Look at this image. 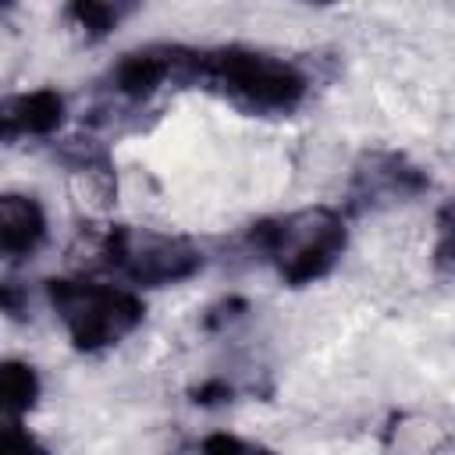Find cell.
Here are the masks:
<instances>
[{"label": "cell", "instance_id": "obj_12", "mask_svg": "<svg viewBox=\"0 0 455 455\" xmlns=\"http://www.w3.org/2000/svg\"><path fill=\"white\" fill-rule=\"evenodd\" d=\"M199 455H281V451L263 441L231 434V430H213L199 441Z\"/></svg>", "mask_w": 455, "mask_h": 455}, {"label": "cell", "instance_id": "obj_3", "mask_svg": "<svg viewBox=\"0 0 455 455\" xmlns=\"http://www.w3.org/2000/svg\"><path fill=\"white\" fill-rule=\"evenodd\" d=\"M46 302L64 327L68 341L82 355H100L132 338L146 320L142 291L121 281L100 277H50Z\"/></svg>", "mask_w": 455, "mask_h": 455}, {"label": "cell", "instance_id": "obj_2", "mask_svg": "<svg viewBox=\"0 0 455 455\" xmlns=\"http://www.w3.org/2000/svg\"><path fill=\"white\" fill-rule=\"evenodd\" d=\"M249 245L288 288L323 281L348 249V220L334 206H302L274 217H259L245 231Z\"/></svg>", "mask_w": 455, "mask_h": 455}, {"label": "cell", "instance_id": "obj_4", "mask_svg": "<svg viewBox=\"0 0 455 455\" xmlns=\"http://www.w3.org/2000/svg\"><path fill=\"white\" fill-rule=\"evenodd\" d=\"M100 263L128 288H171L196 277L206 263V252L188 235L139 228V224H110L96 245Z\"/></svg>", "mask_w": 455, "mask_h": 455}, {"label": "cell", "instance_id": "obj_7", "mask_svg": "<svg viewBox=\"0 0 455 455\" xmlns=\"http://www.w3.org/2000/svg\"><path fill=\"white\" fill-rule=\"evenodd\" d=\"M64 121H68V100H64V92L50 89V85L11 92L0 103V135H4V142L50 139L64 128Z\"/></svg>", "mask_w": 455, "mask_h": 455}, {"label": "cell", "instance_id": "obj_5", "mask_svg": "<svg viewBox=\"0 0 455 455\" xmlns=\"http://www.w3.org/2000/svg\"><path fill=\"white\" fill-rule=\"evenodd\" d=\"M196 46L178 43H146L124 50L103 75V89L121 103H146L167 85H192L196 82Z\"/></svg>", "mask_w": 455, "mask_h": 455}, {"label": "cell", "instance_id": "obj_8", "mask_svg": "<svg viewBox=\"0 0 455 455\" xmlns=\"http://www.w3.org/2000/svg\"><path fill=\"white\" fill-rule=\"evenodd\" d=\"M50 235V220L43 203L32 192H4L0 196V256L7 263L32 259Z\"/></svg>", "mask_w": 455, "mask_h": 455}, {"label": "cell", "instance_id": "obj_9", "mask_svg": "<svg viewBox=\"0 0 455 455\" xmlns=\"http://www.w3.org/2000/svg\"><path fill=\"white\" fill-rule=\"evenodd\" d=\"M43 395L39 370L25 359H7L0 366V409L4 419H25Z\"/></svg>", "mask_w": 455, "mask_h": 455}, {"label": "cell", "instance_id": "obj_14", "mask_svg": "<svg viewBox=\"0 0 455 455\" xmlns=\"http://www.w3.org/2000/svg\"><path fill=\"white\" fill-rule=\"evenodd\" d=\"M0 455H50V448H46L21 419H4V430H0Z\"/></svg>", "mask_w": 455, "mask_h": 455}, {"label": "cell", "instance_id": "obj_15", "mask_svg": "<svg viewBox=\"0 0 455 455\" xmlns=\"http://www.w3.org/2000/svg\"><path fill=\"white\" fill-rule=\"evenodd\" d=\"M249 313V302L245 299H238V295H228V299H220L217 306H210L206 309V316H203V323L210 327V331H217V327H224V323H235L238 316H245Z\"/></svg>", "mask_w": 455, "mask_h": 455}, {"label": "cell", "instance_id": "obj_1", "mask_svg": "<svg viewBox=\"0 0 455 455\" xmlns=\"http://www.w3.org/2000/svg\"><path fill=\"white\" fill-rule=\"evenodd\" d=\"M192 85L249 117H288L309 96V75L295 60L245 43L199 50Z\"/></svg>", "mask_w": 455, "mask_h": 455}, {"label": "cell", "instance_id": "obj_16", "mask_svg": "<svg viewBox=\"0 0 455 455\" xmlns=\"http://www.w3.org/2000/svg\"><path fill=\"white\" fill-rule=\"evenodd\" d=\"M231 398H235V387H231V380H224V377H210V380H203L199 387H192V402L203 405V409L224 405V402H231Z\"/></svg>", "mask_w": 455, "mask_h": 455}, {"label": "cell", "instance_id": "obj_11", "mask_svg": "<svg viewBox=\"0 0 455 455\" xmlns=\"http://www.w3.org/2000/svg\"><path fill=\"white\" fill-rule=\"evenodd\" d=\"M441 444H444V434L427 416L398 412L384 427V451L387 455H434Z\"/></svg>", "mask_w": 455, "mask_h": 455}, {"label": "cell", "instance_id": "obj_6", "mask_svg": "<svg viewBox=\"0 0 455 455\" xmlns=\"http://www.w3.org/2000/svg\"><path fill=\"white\" fill-rule=\"evenodd\" d=\"M430 188V174L412 164L405 153L391 149H370L352 167L348 181V206L352 210H384L398 203H412Z\"/></svg>", "mask_w": 455, "mask_h": 455}, {"label": "cell", "instance_id": "obj_10", "mask_svg": "<svg viewBox=\"0 0 455 455\" xmlns=\"http://www.w3.org/2000/svg\"><path fill=\"white\" fill-rule=\"evenodd\" d=\"M132 14H135V4H128V0H71L64 7V21L78 36H85L92 43L96 39H107Z\"/></svg>", "mask_w": 455, "mask_h": 455}, {"label": "cell", "instance_id": "obj_13", "mask_svg": "<svg viewBox=\"0 0 455 455\" xmlns=\"http://www.w3.org/2000/svg\"><path fill=\"white\" fill-rule=\"evenodd\" d=\"M434 228H437V238H434V267L437 270H455V196L441 203Z\"/></svg>", "mask_w": 455, "mask_h": 455}]
</instances>
